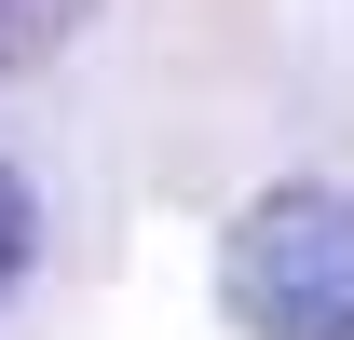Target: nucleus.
Here are the masks:
<instances>
[{
	"mask_svg": "<svg viewBox=\"0 0 354 340\" xmlns=\"http://www.w3.org/2000/svg\"><path fill=\"white\" fill-rule=\"evenodd\" d=\"M232 327L245 340H354V191L286 177L232 218Z\"/></svg>",
	"mask_w": 354,
	"mask_h": 340,
	"instance_id": "f257e3e1",
	"label": "nucleus"
},
{
	"mask_svg": "<svg viewBox=\"0 0 354 340\" xmlns=\"http://www.w3.org/2000/svg\"><path fill=\"white\" fill-rule=\"evenodd\" d=\"M82 14L95 0H0V82H14V68H55V55L82 41Z\"/></svg>",
	"mask_w": 354,
	"mask_h": 340,
	"instance_id": "f03ea898",
	"label": "nucleus"
},
{
	"mask_svg": "<svg viewBox=\"0 0 354 340\" xmlns=\"http://www.w3.org/2000/svg\"><path fill=\"white\" fill-rule=\"evenodd\" d=\"M28 258H41V191H28V177L0 164V299L28 286Z\"/></svg>",
	"mask_w": 354,
	"mask_h": 340,
	"instance_id": "7ed1b4c3",
	"label": "nucleus"
}]
</instances>
